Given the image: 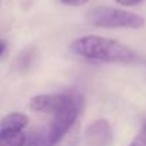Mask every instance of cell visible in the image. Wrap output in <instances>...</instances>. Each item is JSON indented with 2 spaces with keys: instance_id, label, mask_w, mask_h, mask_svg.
<instances>
[{
  "instance_id": "7",
  "label": "cell",
  "mask_w": 146,
  "mask_h": 146,
  "mask_svg": "<svg viewBox=\"0 0 146 146\" xmlns=\"http://www.w3.org/2000/svg\"><path fill=\"white\" fill-rule=\"evenodd\" d=\"M29 146H56V145L50 140L47 132H43V133H36L35 137L30 140Z\"/></svg>"
},
{
  "instance_id": "6",
  "label": "cell",
  "mask_w": 146,
  "mask_h": 146,
  "mask_svg": "<svg viewBox=\"0 0 146 146\" xmlns=\"http://www.w3.org/2000/svg\"><path fill=\"white\" fill-rule=\"evenodd\" d=\"M0 146H26V135H25V132L0 136Z\"/></svg>"
},
{
  "instance_id": "4",
  "label": "cell",
  "mask_w": 146,
  "mask_h": 146,
  "mask_svg": "<svg viewBox=\"0 0 146 146\" xmlns=\"http://www.w3.org/2000/svg\"><path fill=\"white\" fill-rule=\"evenodd\" d=\"M86 146H110L113 142V130L106 119H96L85 129Z\"/></svg>"
},
{
  "instance_id": "10",
  "label": "cell",
  "mask_w": 146,
  "mask_h": 146,
  "mask_svg": "<svg viewBox=\"0 0 146 146\" xmlns=\"http://www.w3.org/2000/svg\"><path fill=\"white\" fill-rule=\"evenodd\" d=\"M115 2L123 7H132V6H137L140 5L143 0H115Z\"/></svg>"
},
{
  "instance_id": "1",
  "label": "cell",
  "mask_w": 146,
  "mask_h": 146,
  "mask_svg": "<svg viewBox=\"0 0 146 146\" xmlns=\"http://www.w3.org/2000/svg\"><path fill=\"white\" fill-rule=\"evenodd\" d=\"M70 49L75 54L93 62L130 64L137 60V53L129 46L115 39L96 35L78 37L72 42Z\"/></svg>"
},
{
  "instance_id": "9",
  "label": "cell",
  "mask_w": 146,
  "mask_h": 146,
  "mask_svg": "<svg viewBox=\"0 0 146 146\" xmlns=\"http://www.w3.org/2000/svg\"><path fill=\"white\" fill-rule=\"evenodd\" d=\"M60 2L66 6H72V7H78V6H83L90 0H60Z\"/></svg>"
},
{
  "instance_id": "5",
  "label": "cell",
  "mask_w": 146,
  "mask_h": 146,
  "mask_svg": "<svg viewBox=\"0 0 146 146\" xmlns=\"http://www.w3.org/2000/svg\"><path fill=\"white\" fill-rule=\"evenodd\" d=\"M29 125V116L20 112H12L3 116L0 122V136L23 132Z\"/></svg>"
},
{
  "instance_id": "8",
  "label": "cell",
  "mask_w": 146,
  "mask_h": 146,
  "mask_svg": "<svg viewBox=\"0 0 146 146\" xmlns=\"http://www.w3.org/2000/svg\"><path fill=\"white\" fill-rule=\"evenodd\" d=\"M130 146H146V123L140 129V132L135 136V139L132 140Z\"/></svg>"
},
{
  "instance_id": "3",
  "label": "cell",
  "mask_w": 146,
  "mask_h": 146,
  "mask_svg": "<svg viewBox=\"0 0 146 146\" xmlns=\"http://www.w3.org/2000/svg\"><path fill=\"white\" fill-rule=\"evenodd\" d=\"M78 102L69 95L64 93H47V95H36L30 99V109L39 113H47L52 116H57L59 113L73 108Z\"/></svg>"
},
{
  "instance_id": "11",
  "label": "cell",
  "mask_w": 146,
  "mask_h": 146,
  "mask_svg": "<svg viewBox=\"0 0 146 146\" xmlns=\"http://www.w3.org/2000/svg\"><path fill=\"white\" fill-rule=\"evenodd\" d=\"M2 50H0V59H5L6 53H7V42L6 40H2Z\"/></svg>"
},
{
  "instance_id": "2",
  "label": "cell",
  "mask_w": 146,
  "mask_h": 146,
  "mask_svg": "<svg viewBox=\"0 0 146 146\" xmlns=\"http://www.w3.org/2000/svg\"><path fill=\"white\" fill-rule=\"evenodd\" d=\"M89 25L102 29H142L146 25L143 16L117 7L96 6L86 13Z\"/></svg>"
}]
</instances>
